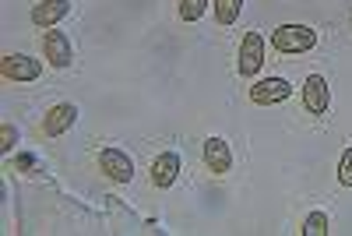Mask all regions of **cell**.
Returning a JSON list of instances; mask_svg holds the SVG:
<instances>
[{
	"mask_svg": "<svg viewBox=\"0 0 352 236\" xmlns=\"http://www.w3.org/2000/svg\"><path fill=\"white\" fill-rule=\"evenodd\" d=\"M272 46L278 53H310L317 46V32L310 25H278L272 32Z\"/></svg>",
	"mask_w": 352,
	"mask_h": 236,
	"instance_id": "cell-1",
	"label": "cell"
},
{
	"mask_svg": "<svg viewBox=\"0 0 352 236\" xmlns=\"http://www.w3.org/2000/svg\"><path fill=\"white\" fill-rule=\"evenodd\" d=\"M303 236H328V215L324 212H310L307 219H303V229H300Z\"/></svg>",
	"mask_w": 352,
	"mask_h": 236,
	"instance_id": "cell-14",
	"label": "cell"
},
{
	"mask_svg": "<svg viewBox=\"0 0 352 236\" xmlns=\"http://www.w3.org/2000/svg\"><path fill=\"white\" fill-rule=\"evenodd\" d=\"M338 184H342V187H352V144L342 152V162H338Z\"/></svg>",
	"mask_w": 352,
	"mask_h": 236,
	"instance_id": "cell-15",
	"label": "cell"
},
{
	"mask_svg": "<svg viewBox=\"0 0 352 236\" xmlns=\"http://www.w3.org/2000/svg\"><path fill=\"white\" fill-rule=\"evenodd\" d=\"M99 173L113 184H131L134 180V159L124 149H102L99 152Z\"/></svg>",
	"mask_w": 352,
	"mask_h": 236,
	"instance_id": "cell-3",
	"label": "cell"
},
{
	"mask_svg": "<svg viewBox=\"0 0 352 236\" xmlns=\"http://www.w3.org/2000/svg\"><path fill=\"white\" fill-rule=\"evenodd\" d=\"M201 159L204 166H208L215 176H226L232 169V149H229V141L226 138H208L201 144Z\"/></svg>",
	"mask_w": 352,
	"mask_h": 236,
	"instance_id": "cell-9",
	"label": "cell"
},
{
	"mask_svg": "<svg viewBox=\"0 0 352 236\" xmlns=\"http://www.w3.org/2000/svg\"><path fill=\"white\" fill-rule=\"evenodd\" d=\"M212 0H180L176 4V14H180V21H201L204 11H208Z\"/></svg>",
	"mask_w": 352,
	"mask_h": 236,
	"instance_id": "cell-13",
	"label": "cell"
},
{
	"mask_svg": "<svg viewBox=\"0 0 352 236\" xmlns=\"http://www.w3.org/2000/svg\"><path fill=\"white\" fill-rule=\"evenodd\" d=\"M247 96L254 106H275V103H285L292 96V85L285 78H261L247 88Z\"/></svg>",
	"mask_w": 352,
	"mask_h": 236,
	"instance_id": "cell-5",
	"label": "cell"
},
{
	"mask_svg": "<svg viewBox=\"0 0 352 236\" xmlns=\"http://www.w3.org/2000/svg\"><path fill=\"white\" fill-rule=\"evenodd\" d=\"M43 61L56 71H64L74 64V46H71V36L67 32H56V28H50V32L43 36Z\"/></svg>",
	"mask_w": 352,
	"mask_h": 236,
	"instance_id": "cell-4",
	"label": "cell"
},
{
	"mask_svg": "<svg viewBox=\"0 0 352 236\" xmlns=\"http://www.w3.org/2000/svg\"><path fill=\"white\" fill-rule=\"evenodd\" d=\"M14 144H18V131H14L11 124H4V127H0V152L11 155V152H14Z\"/></svg>",
	"mask_w": 352,
	"mask_h": 236,
	"instance_id": "cell-16",
	"label": "cell"
},
{
	"mask_svg": "<svg viewBox=\"0 0 352 236\" xmlns=\"http://www.w3.org/2000/svg\"><path fill=\"white\" fill-rule=\"evenodd\" d=\"M0 74L8 81H36L43 74V61L25 56V53H8L4 61H0Z\"/></svg>",
	"mask_w": 352,
	"mask_h": 236,
	"instance_id": "cell-6",
	"label": "cell"
},
{
	"mask_svg": "<svg viewBox=\"0 0 352 236\" xmlns=\"http://www.w3.org/2000/svg\"><path fill=\"white\" fill-rule=\"evenodd\" d=\"M264 36L261 32H247L243 39H240V53H236V71H240V78H254L261 67H264Z\"/></svg>",
	"mask_w": 352,
	"mask_h": 236,
	"instance_id": "cell-2",
	"label": "cell"
},
{
	"mask_svg": "<svg viewBox=\"0 0 352 236\" xmlns=\"http://www.w3.org/2000/svg\"><path fill=\"white\" fill-rule=\"evenodd\" d=\"M71 14V0H39L32 8V25L39 28H53L56 21H64Z\"/></svg>",
	"mask_w": 352,
	"mask_h": 236,
	"instance_id": "cell-11",
	"label": "cell"
},
{
	"mask_svg": "<svg viewBox=\"0 0 352 236\" xmlns=\"http://www.w3.org/2000/svg\"><path fill=\"white\" fill-rule=\"evenodd\" d=\"M180 169H184V162H180V155H176V152H162V155H155V159H152V169H148L152 187H159V191L173 187V184H176V176H180Z\"/></svg>",
	"mask_w": 352,
	"mask_h": 236,
	"instance_id": "cell-10",
	"label": "cell"
},
{
	"mask_svg": "<svg viewBox=\"0 0 352 236\" xmlns=\"http://www.w3.org/2000/svg\"><path fill=\"white\" fill-rule=\"evenodd\" d=\"M212 11L219 25H236L240 11H243V0H212Z\"/></svg>",
	"mask_w": 352,
	"mask_h": 236,
	"instance_id": "cell-12",
	"label": "cell"
},
{
	"mask_svg": "<svg viewBox=\"0 0 352 236\" xmlns=\"http://www.w3.org/2000/svg\"><path fill=\"white\" fill-rule=\"evenodd\" d=\"M328 106H331V88H328L324 74H310L303 81V109L310 116H324Z\"/></svg>",
	"mask_w": 352,
	"mask_h": 236,
	"instance_id": "cell-7",
	"label": "cell"
},
{
	"mask_svg": "<svg viewBox=\"0 0 352 236\" xmlns=\"http://www.w3.org/2000/svg\"><path fill=\"white\" fill-rule=\"evenodd\" d=\"M74 124H78V106H74V103H56V106H50L46 116H43V134H46V138H60V134H67Z\"/></svg>",
	"mask_w": 352,
	"mask_h": 236,
	"instance_id": "cell-8",
	"label": "cell"
}]
</instances>
